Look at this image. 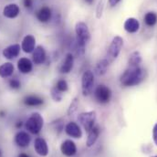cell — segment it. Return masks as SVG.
Here are the masks:
<instances>
[{
    "label": "cell",
    "instance_id": "5bb4252c",
    "mask_svg": "<svg viewBox=\"0 0 157 157\" xmlns=\"http://www.w3.org/2000/svg\"><path fill=\"white\" fill-rule=\"evenodd\" d=\"M17 69L23 74H28L32 71L33 64L31 60L28 58H21L17 61Z\"/></svg>",
    "mask_w": 157,
    "mask_h": 157
},
{
    "label": "cell",
    "instance_id": "9a60e30c",
    "mask_svg": "<svg viewBox=\"0 0 157 157\" xmlns=\"http://www.w3.org/2000/svg\"><path fill=\"white\" fill-rule=\"evenodd\" d=\"M20 9L19 6L17 4H9L6 6L3 9V15L4 17L7 18H15L19 15Z\"/></svg>",
    "mask_w": 157,
    "mask_h": 157
},
{
    "label": "cell",
    "instance_id": "2e32d148",
    "mask_svg": "<svg viewBox=\"0 0 157 157\" xmlns=\"http://www.w3.org/2000/svg\"><path fill=\"white\" fill-rule=\"evenodd\" d=\"M15 142L19 147H28L30 144V136L26 132H18L15 136Z\"/></svg>",
    "mask_w": 157,
    "mask_h": 157
},
{
    "label": "cell",
    "instance_id": "30bf717a",
    "mask_svg": "<svg viewBox=\"0 0 157 157\" xmlns=\"http://www.w3.org/2000/svg\"><path fill=\"white\" fill-rule=\"evenodd\" d=\"M21 48L25 53H32L36 48V39L32 35H27L21 43Z\"/></svg>",
    "mask_w": 157,
    "mask_h": 157
},
{
    "label": "cell",
    "instance_id": "e0dca14e",
    "mask_svg": "<svg viewBox=\"0 0 157 157\" xmlns=\"http://www.w3.org/2000/svg\"><path fill=\"white\" fill-rule=\"evenodd\" d=\"M124 29L129 33H136L140 29V23L138 19L134 17H129L124 22Z\"/></svg>",
    "mask_w": 157,
    "mask_h": 157
},
{
    "label": "cell",
    "instance_id": "ffe728a7",
    "mask_svg": "<svg viewBox=\"0 0 157 157\" xmlns=\"http://www.w3.org/2000/svg\"><path fill=\"white\" fill-rule=\"evenodd\" d=\"M50 17H51V9L48 6H44L40 8L37 13V18L42 23L48 22L50 19Z\"/></svg>",
    "mask_w": 157,
    "mask_h": 157
},
{
    "label": "cell",
    "instance_id": "44dd1931",
    "mask_svg": "<svg viewBox=\"0 0 157 157\" xmlns=\"http://www.w3.org/2000/svg\"><path fill=\"white\" fill-rule=\"evenodd\" d=\"M14 72V66L11 62H6L0 66V77L3 78L10 77Z\"/></svg>",
    "mask_w": 157,
    "mask_h": 157
},
{
    "label": "cell",
    "instance_id": "8d00e7d4",
    "mask_svg": "<svg viewBox=\"0 0 157 157\" xmlns=\"http://www.w3.org/2000/svg\"><path fill=\"white\" fill-rule=\"evenodd\" d=\"M0 155H1V152H0Z\"/></svg>",
    "mask_w": 157,
    "mask_h": 157
},
{
    "label": "cell",
    "instance_id": "52a82bcc",
    "mask_svg": "<svg viewBox=\"0 0 157 157\" xmlns=\"http://www.w3.org/2000/svg\"><path fill=\"white\" fill-rule=\"evenodd\" d=\"M122 46H123L122 38L120 36L114 37L110 44L109 48H108V58L110 60H113V59H117V57L121 50Z\"/></svg>",
    "mask_w": 157,
    "mask_h": 157
},
{
    "label": "cell",
    "instance_id": "836d02e7",
    "mask_svg": "<svg viewBox=\"0 0 157 157\" xmlns=\"http://www.w3.org/2000/svg\"><path fill=\"white\" fill-rule=\"evenodd\" d=\"M93 1H94V0H85V2L88 3L89 5H91V4L93 3Z\"/></svg>",
    "mask_w": 157,
    "mask_h": 157
},
{
    "label": "cell",
    "instance_id": "8992f818",
    "mask_svg": "<svg viewBox=\"0 0 157 157\" xmlns=\"http://www.w3.org/2000/svg\"><path fill=\"white\" fill-rule=\"evenodd\" d=\"M95 95V99L96 101L101 103V104H106L111 101L112 98V90L109 87L101 84L99 85L94 92Z\"/></svg>",
    "mask_w": 157,
    "mask_h": 157
},
{
    "label": "cell",
    "instance_id": "e575fe53",
    "mask_svg": "<svg viewBox=\"0 0 157 157\" xmlns=\"http://www.w3.org/2000/svg\"><path fill=\"white\" fill-rule=\"evenodd\" d=\"M18 157H29L28 155H26V154H21V155H19Z\"/></svg>",
    "mask_w": 157,
    "mask_h": 157
},
{
    "label": "cell",
    "instance_id": "d6986e66",
    "mask_svg": "<svg viewBox=\"0 0 157 157\" xmlns=\"http://www.w3.org/2000/svg\"><path fill=\"white\" fill-rule=\"evenodd\" d=\"M101 133V130L99 126H94L90 132H89V135L87 138V146L88 147H91L95 144V143L97 142L99 135Z\"/></svg>",
    "mask_w": 157,
    "mask_h": 157
},
{
    "label": "cell",
    "instance_id": "7a4b0ae2",
    "mask_svg": "<svg viewBox=\"0 0 157 157\" xmlns=\"http://www.w3.org/2000/svg\"><path fill=\"white\" fill-rule=\"evenodd\" d=\"M75 32L77 37V48L78 54H83L86 44L90 40V32L88 26L84 22H77L75 26Z\"/></svg>",
    "mask_w": 157,
    "mask_h": 157
},
{
    "label": "cell",
    "instance_id": "d4e9b609",
    "mask_svg": "<svg viewBox=\"0 0 157 157\" xmlns=\"http://www.w3.org/2000/svg\"><path fill=\"white\" fill-rule=\"evenodd\" d=\"M144 22L148 27H153L156 24L157 15L155 12H148L144 16Z\"/></svg>",
    "mask_w": 157,
    "mask_h": 157
},
{
    "label": "cell",
    "instance_id": "603a6c76",
    "mask_svg": "<svg viewBox=\"0 0 157 157\" xmlns=\"http://www.w3.org/2000/svg\"><path fill=\"white\" fill-rule=\"evenodd\" d=\"M142 63V56L139 51H134L130 55L129 58V67H140Z\"/></svg>",
    "mask_w": 157,
    "mask_h": 157
},
{
    "label": "cell",
    "instance_id": "5b68a950",
    "mask_svg": "<svg viewBox=\"0 0 157 157\" xmlns=\"http://www.w3.org/2000/svg\"><path fill=\"white\" fill-rule=\"evenodd\" d=\"M96 118H97L96 112L90 111V112L81 113L78 116V121L87 132H90L94 127Z\"/></svg>",
    "mask_w": 157,
    "mask_h": 157
},
{
    "label": "cell",
    "instance_id": "83f0119b",
    "mask_svg": "<svg viewBox=\"0 0 157 157\" xmlns=\"http://www.w3.org/2000/svg\"><path fill=\"white\" fill-rule=\"evenodd\" d=\"M50 92H51V98H52L55 101H58V102L61 101V100H62V93H61L56 87L52 88Z\"/></svg>",
    "mask_w": 157,
    "mask_h": 157
},
{
    "label": "cell",
    "instance_id": "1f68e13d",
    "mask_svg": "<svg viewBox=\"0 0 157 157\" xmlns=\"http://www.w3.org/2000/svg\"><path fill=\"white\" fill-rule=\"evenodd\" d=\"M23 4L25 6V7H31L32 5H33V0H23Z\"/></svg>",
    "mask_w": 157,
    "mask_h": 157
},
{
    "label": "cell",
    "instance_id": "7c38bea8",
    "mask_svg": "<svg viewBox=\"0 0 157 157\" xmlns=\"http://www.w3.org/2000/svg\"><path fill=\"white\" fill-rule=\"evenodd\" d=\"M20 53V45L18 44H13L10 45L8 47H6L2 54L4 56V58L7 59H13L15 58H17Z\"/></svg>",
    "mask_w": 157,
    "mask_h": 157
},
{
    "label": "cell",
    "instance_id": "3957f363",
    "mask_svg": "<svg viewBox=\"0 0 157 157\" xmlns=\"http://www.w3.org/2000/svg\"><path fill=\"white\" fill-rule=\"evenodd\" d=\"M44 125V119L39 113H33L26 122V129L32 134H38Z\"/></svg>",
    "mask_w": 157,
    "mask_h": 157
},
{
    "label": "cell",
    "instance_id": "9c48e42d",
    "mask_svg": "<svg viewBox=\"0 0 157 157\" xmlns=\"http://www.w3.org/2000/svg\"><path fill=\"white\" fill-rule=\"evenodd\" d=\"M65 132L69 136L75 138V139H79L82 137V131L80 127L74 121H71L66 125Z\"/></svg>",
    "mask_w": 157,
    "mask_h": 157
},
{
    "label": "cell",
    "instance_id": "7402d4cb",
    "mask_svg": "<svg viewBox=\"0 0 157 157\" xmlns=\"http://www.w3.org/2000/svg\"><path fill=\"white\" fill-rule=\"evenodd\" d=\"M108 67H109V60L107 59H102L99 60L95 67V71H96L97 75H99V76L104 75L107 72Z\"/></svg>",
    "mask_w": 157,
    "mask_h": 157
},
{
    "label": "cell",
    "instance_id": "f546056e",
    "mask_svg": "<svg viewBox=\"0 0 157 157\" xmlns=\"http://www.w3.org/2000/svg\"><path fill=\"white\" fill-rule=\"evenodd\" d=\"M9 86L11 89L13 90H18L20 87H21V83L18 79L17 78H12L10 81H9Z\"/></svg>",
    "mask_w": 157,
    "mask_h": 157
},
{
    "label": "cell",
    "instance_id": "277c9868",
    "mask_svg": "<svg viewBox=\"0 0 157 157\" xmlns=\"http://www.w3.org/2000/svg\"><path fill=\"white\" fill-rule=\"evenodd\" d=\"M94 86V74L91 71H86L81 77V91L84 96H89Z\"/></svg>",
    "mask_w": 157,
    "mask_h": 157
},
{
    "label": "cell",
    "instance_id": "cb8c5ba5",
    "mask_svg": "<svg viewBox=\"0 0 157 157\" xmlns=\"http://www.w3.org/2000/svg\"><path fill=\"white\" fill-rule=\"evenodd\" d=\"M43 102H44L43 99L35 95H30L24 99V103L28 106H39L42 105Z\"/></svg>",
    "mask_w": 157,
    "mask_h": 157
},
{
    "label": "cell",
    "instance_id": "d590c367",
    "mask_svg": "<svg viewBox=\"0 0 157 157\" xmlns=\"http://www.w3.org/2000/svg\"><path fill=\"white\" fill-rule=\"evenodd\" d=\"M152 157H157V155H155V156H152Z\"/></svg>",
    "mask_w": 157,
    "mask_h": 157
},
{
    "label": "cell",
    "instance_id": "6da1fadb",
    "mask_svg": "<svg viewBox=\"0 0 157 157\" xmlns=\"http://www.w3.org/2000/svg\"><path fill=\"white\" fill-rule=\"evenodd\" d=\"M145 77V71L141 67H129L121 76V83L125 87L140 84Z\"/></svg>",
    "mask_w": 157,
    "mask_h": 157
},
{
    "label": "cell",
    "instance_id": "8fae6325",
    "mask_svg": "<svg viewBox=\"0 0 157 157\" xmlns=\"http://www.w3.org/2000/svg\"><path fill=\"white\" fill-rule=\"evenodd\" d=\"M34 148L36 153L39 156L45 157L48 155V146L45 139L43 138H37L34 142Z\"/></svg>",
    "mask_w": 157,
    "mask_h": 157
},
{
    "label": "cell",
    "instance_id": "4dcf8cb0",
    "mask_svg": "<svg viewBox=\"0 0 157 157\" xmlns=\"http://www.w3.org/2000/svg\"><path fill=\"white\" fill-rule=\"evenodd\" d=\"M153 139H154L155 144L157 145V123L154 126V129H153Z\"/></svg>",
    "mask_w": 157,
    "mask_h": 157
},
{
    "label": "cell",
    "instance_id": "4fadbf2b",
    "mask_svg": "<svg viewBox=\"0 0 157 157\" xmlns=\"http://www.w3.org/2000/svg\"><path fill=\"white\" fill-rule=\"evenodd\" d=\"M74 66V57L71 53H68L65 57V59L63 61V63L60 66V72L64 73V74H68L70 73Z\"/></svg>",
    "mask_w": 157,
    "mask_h": 157
},
{
    "label": "cell",
    "instance_id": "f1b7e54d",
    "mask_svg": "<svg viewBox=\"0 0 157 157\" xmlns=\"http://www.w3.org/2000/svg\"><path fill=\"white\" fill-rule=\"evenodd\" d=\"M104 3L105 0H100L96 8V17L97 18H101L102 17V13H103V9H104Z\"/></svg>",
    "mask_w": 157,
    "mask_h": 157
},
{
    "label": "cell",
    "instance_id": "ac0fdd59",
    "mask_svg": "<svg viewBox=\"0 0 157 157\" xmlns=\"http://www.w3.org/2000/svg\"><path fill=\"white\" fill-rule=\"evenodd\" d=\"M32 58H33V61L35 62V64H42L45 62L46 60V51L44 49V48L42 46H38L36 47V48L33 51L32 54Z\"/></svg>",
    "mask_w": 157,
    "mask_h": 157
},
{
    "label": "cell",
    "instance_id": "d6a6232c",
    "mask_svg": "<svg viewBox=\"0 0 157 157\" xmlns=\"http://www.w3.org/2000/svg\"><path fill=\"white\" fill-rule=\"evenodd\" d=\"M120 1L121 0H108V3L112 7H113V6H115L117 5L118 3H120Z\"/></svg>",
    "mask_w": 157,
    "mask_h": 157
},
{
    "label": "cell",
    "instance_id": "484cf974",
    "mask_svg": "<svg viewBox=\"0 0 157 157\" xmlns=\"http://www.w3.org/2000/svg\"><path fill=\"white\" fill-rule=\"evenodd\" d=\"M78 97H75L72 101H71V104H70V107H69V109H68V115L69 116H72L76 112H77V110H78Z\"/></svg>",
    "mask_w": 157,
    "mask_h": 157
},
{
    "label": "cell",
    "instance_id": "4316f807",
    "mask_svg": "<svg viewBox=\"0 0 157 157\" xmlns=\"http://www.w3.org/2000/svg\"><path fill=\"white\" fill-rule=\"evenodd\" d=\"M56 88L60 91V92H65L68 90L69 89V85L68 82L65 79H59L58 80L57 84H56Z\"/></svg>",
    "mask_w": 157,
    "mask_h": 157
},
{
    "label": "cell",
    "instance_id": "ba28073f",
    "mask_svg": "<svg viewBox=\"0 0 157 157\" xmlns=\"http://www.w3.org/2000/svg\"><path fill=\"white\" fill-rule=\"evenodd\" d=\"M60 151H61L62 155H64L65 156H74L77 154V146L73 141L66 140L61 144Z\"/></svg>",
    "mask_w": 157,
    "mask_h": 157
}]
</instances>
